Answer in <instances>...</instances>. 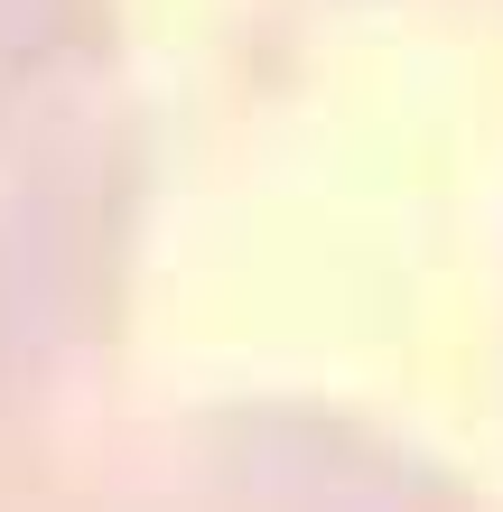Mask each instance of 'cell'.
I'll use <instances>...</instances> for the list:
<instances>
[]
</instances>
